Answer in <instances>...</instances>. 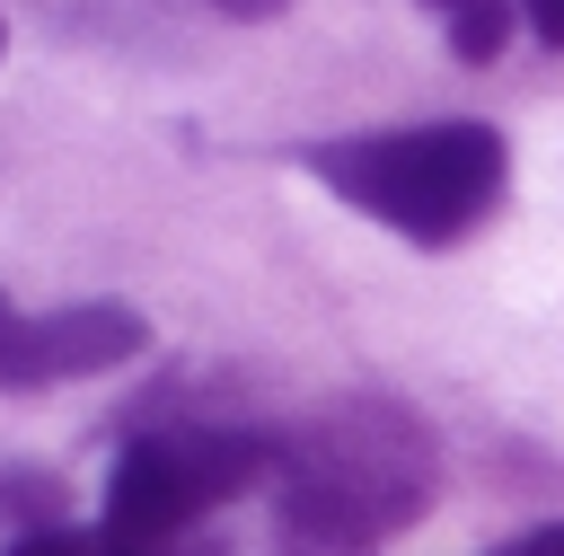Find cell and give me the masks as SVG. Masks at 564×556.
<instances>
[{
	"instance_id": "obj_7",
	"label": "cell",
	"mask_w": 564,
	"mask_h": 556,
	"mask_svg": "<svg viewBox=\"0 0 564 556\" xmlns=\"http://www.w3.org/2000/svg\"><path fill=\"white\" fill-rule=\"evenodd\" d=\"M0 556H97V538H70V530H18Z\"/></svg>"
},
{
	"instance_id": "obj_10",
	"label": "cell",
	"mask_w": 564,
	"mask_h": 556,
	"mask_svg": "<svg viewBox=\"0 0 564 556\" xmlns=\"http://www.w3.org/2000/svg\"><path fill=\"white\" fill-rule=\"evenodd\" d=\"M212 9H229V18H282L291 0H212Z\"/></svg>"
},
{
	"instance_id": "obj_4",
	"label": "cell",
	"mask_w": 564,
	"mask_h": 556,
	"mask_svg": "<svg viewBox=\"0 0 564 556\" xmlns=\"http://www.w3.org/2000/svg\"><path fill=\"white\" fill-rule=\"evenodd\" d=\"M0 388H53V327L0 291Z\"/></svg>"
},
{
	"instance_id": "obj_1",
	"label": "cell",
	"mask_w": 564,
	"mask_h": 556,
	"mask_svg": "<svg viewBox=\"0 0 564 556\" xmlns=\"http://www.w3.org/2000/svg\"><path fill=\"white\" fill-rule=\"evenodd\" d=\"M441 450L397 397H335L291 441H273V530L282 556H379L423 521Z\"/></svg>"
},
{
	"instance_id": "obj_2",
	"label": "cell",
	"mask_w": 564,
	"mask_h": 556,
	"mask_svg": "<svg viewBox=\"0 0 564 556\" xmlns=\"http://www.w3.org/2000/svg\"><path fill=\"white\" fill-rule=\"evenodd\" d=\"M317 185H335L361 221L414 238V247H458L511 185V141L476 115L449 124H405V132H352L308 150Z\"/></svg>"
},
{
	"instance_id": "obj_3",
	"label": "cell",
	"mask_w": 564,
	"mask_h": 556,
	"mask_svg": "<svg viewBox=\"0 0 564 556\" xmlns=\"http://www.w3.org/2000/svg\"><path fill=\"white\" fill-rule=\"evenodd\" d=\"M273 477V441L238 424H159L132 432L106 477V530H203L229 494Z\"/></svg>"
},
{
	"instance_id": "obj_6",
	"label": "cell",
	"mask_w": 564,
	"mask_h": 556,
	"mask_svg": "<svg viewBox=\"0 0 564 556\" xmlns=\"http://www.w3.org/2000/svg\"><path fill=\"white\" fill-rule=\"evenodd\" d=\"M97 556H220L203 530H97Z\"/></svg>"
},
{
	"instance_id": "obj_8",
	"label": "cell",
	"mask_w": 564,
	"mask_h": 556,
	"mask_svg": "<svg viewBox=\"0 0 564 556\" xmlns=\"http://www.w3.org/2000/svg\"><path fill=\"white\" fill-rule=\"evenodd\" d=\"M494 556H564V521H546V530H520V538H502Z\"/></svg>"
},
{
	"instance_id": "obj_5",
	"label": "cell",
	"mask_w": 564,
	"mask_h": 556,
	"mask_svg": "<svg viewBox=\"0 0 564 556\" xmlns=\"http://www.w3.org/2000/svg\"><path fill=\"white\" fill-rule=\"evenodd\" d=\"M432 9L449 18V53H467V62H494L520 18V0H432Z\"/></svg>"
},
{
	"instance_id": "obj_9",
	"label": "cell",
	"mask_w": 564,
	"mask_h": 556,
	"mask_svg": "<svg viewBox=\"0 0 564 556\" xmlns=\"http://www.w3.org/2000/svg\"><path fill=\"white\" fill-rule=\"evenodd\" d=\"M520 18H529L538 44H564V0H520Z\"/></svg>"
}]
</instances>
